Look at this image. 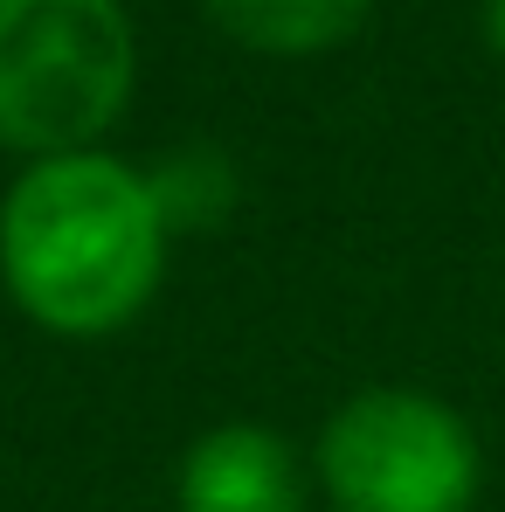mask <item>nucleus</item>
Wrapping results in <instances>:
<instances>
[{
  "mask_svg": "<svg viewBox=\"0 0 505 512\" xmlns=\"http://www.w3.org/2000/svg\"><path fill=\"white\" fill-rule=\"evenodd\" d=\"M485 478L471 423L429 388H360L319 429L333 512H471Z\"/></svg>",
  "mask_w": 505,
  "mask_h": 512,
  "instance_id": "nucleus-3",
  "label": "nucleus"
},
{
  "mask_svg": "<svg viewBox=\"0 0 505 512\" xmlns=\"http://www.w3.org/2000/svg\"><path fill=\"white\" fill-rule=\"evenodd\" d=\"M167 236L173 229L139 167L97 146L28 160L0 201V277L35 326L63 340H104L153 305Z\"/></svg>",
  "mask_w": 505,
  "mask_h": 512,
  "instance_id": "nucleus-1",
  "label": "nucleus"
},
{
  "mask_svg": "<svg viewBox=\"0 0 505 512\" xmlns=\"http://www.w3.org/2000/svg\"><path fill=\"white\" fill-rule=\"evenodd\" d=\"M485 49L505 63V0H485Z\"/></svg>",
  "mask_w": 505,
  "mask_h": 512,
  "instance_id": "nucleus-6",
  "label": "nucleus"
},
{
  "mask_svg": "<svg viewBox=\"0 0 505 512\" xmlns=\"http://www.w3.org/2000/svg\"><path fill=\"white\" fill-rule=\"evenodd\" d=\"M139 42L125 0H0V146L90 153L132 104Z\"/></svg>",
  "mask_w": 505,
  "mask_h": 512,
  "instance_id": "nucleus-2",
  "label": "nucleus"
},
{
  "mask_svg": "<svg viewBox=\"0 0 505 512\" xmlns=\"http://www.w3.org/2000/svg\"><path fill=\"white\" fill-rule=\"evenodd\" d=\"M180 512H305V464L263 423H222L180 457Z\"/></svg>",
  "mask_w": 505,
  "mask_h": 512,
  "instance_id": "nucleus-4",
  "label": "nucleus"
},
{
  "mask_svg": "<svg viewBox=\"0 0 505 512\" xmlns=\"http://www.w3.org/2000/svg\"><path fill=\"white\" fill-rule=\"evenodd\" d=\"M208 21L243 42L256 56H319V49H339L367 14L374 0H201Z\"/></svg>",
  "mask_w": 505,
  "mask_h": 512,
  "instance_id": "nucleus-5",
  "label": "nucleus"
}]
</instances>
